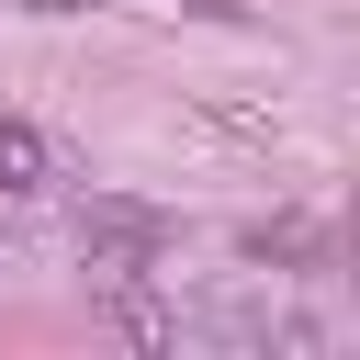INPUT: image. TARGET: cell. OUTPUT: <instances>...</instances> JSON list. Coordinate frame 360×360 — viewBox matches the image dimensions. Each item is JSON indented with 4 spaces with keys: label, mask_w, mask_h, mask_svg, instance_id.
<instances>
[{
    "label": "cell",
    "mask_w": 360,
    "mask_h": 360,
    "mask_svg": "<svg viewBox=\"0 0 360 360\" xmlns=\"http://www.w3.org/2000/svg\"><path fill=\"white\" fill-rule=\"evenodd\" d=\"M79 248H135V259H169V214H158V202H124V191H90V202H79Z\"/></svg>",
    "instance_id": "cell-1"
},
{
    "label": "cell",
    "mask_w": 360,
    "mask_h": 360,
    "mask_svg": "<svg viewBox=\"0 0 360 360\" xmlns=\"http://www.w3.org/2000/svg\"><path fill=\"white\" fill-rule=\"evenodd\" d=\"M45 180H56V146H45L34 124H11V112H0V202H34Z\"/></svg>",
    "instance_id": "cell-2"
},
{
    "label": "cell",
    "mask_w": 360,
    "mask_h": 360,
    "mask_svg": "<svg viewBox=\"0 0 360 360\" xmlns=\"http://www.w3.org/2000/svg\"><path fill=\"white\" fill-rule=\"evenodd\" d=\"M101 304H112V326H124V338H135V349H169V338H180V315H169V304H158V292H146V281H112V292H101Z\"/></svg>",
    "instance_id": "cell-3"
},
{
    "label": "cell",
    "mask_w": 360,
    "mask_h": 360,
    "mask_svg": "<svg viewBox=\"0 0 360 360\" xmlns=\"http://www.w3.org/2000/svg\"><path fill=\"white\" fill-rule=\"evenodd\" d=\"M236 248H248V259H326V236H315L304 214H259V225H248Z\"/></svg>",
    "instance_id": "cell-4"
},
{
    "label": "cell",
    "mask_w": 360,
    "mask_h": 360,
    "mask_svg": "<svg viewBox=\"0 0 360 360\" xmlns=\"http://www.w3.org/2000/svg\"><path fill=\"white\" fill-rule=\"evenodd\" d=\"M22 11H45V22H68V11H90V0H22Z\"/></svg>",
    "instance_id": "cell-5"
}]
</instances>
